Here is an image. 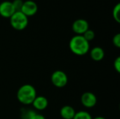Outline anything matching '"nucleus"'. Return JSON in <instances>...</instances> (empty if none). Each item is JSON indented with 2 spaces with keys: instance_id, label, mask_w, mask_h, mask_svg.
Masks as SVG:
<instances>
[{
  "instance_id": "f257e3e1",
  "label": "nucleus",
  "mask_w": 120,
  "mask_h": 119,
  "mask_svg": "<svg viewBox=\"0 0 120 119\" xmlns=\"http://www.w3.org/2000/svg\"><path fill=\"white\" fill-rule=\"evenodd\" d=\"M70 50L77 55H84L89 51V42L82 35H75L70 41Z\"/></svg>"
},
{
  "instance_id": "f03ea898",
  "label": "nucleus",
  "mask_w": 120,
  "mask_h": 119,
  "mask_svg": "<svg viewBox=\"0 0 120 119\" xmlns=\"http://www.w3.org/2000/svg\"><path fill=\"white\" fill-rule=\"evenodd\" d=\"M37 97V91L34 86L30 84L22 85L17 92L18 100L25 105H32L34 100Z\"/></svg>"
},
{
  "instance_id": "7ed1b4c3",
  "label": "nucleus",
  "mask_w": 120,
  "mask_h": 119,
  "mask_svg": "<svg viewBox=\"0 0 120 119\" xmlns=\"http://www.w3.org/2000/svg\"><path fill=\"white\" fill-rule=\"evenodd\" d=\"M10 24L15 30H23L28 24V18L21 11H17L10 18Z\"/></svg>"
},
{
  "instance_id": "20e7f679",
  "label": "nucleus",
  "mask_w": 120,
  "mask_h": 119,
  "mask_svg": "<svg viewBox=\"0 0 120 119\" xmlns=\"http://www.w3.org/2000/svg\"><path fill=\"white\" fill-rule=\"evenodd\" d=\"M51 82L57 88H63L65 87L68 81V76L66 74L60 70H57L54 72L51 77Z\"/></svg>"
},
{
  "instance_id": "39448f33",
  "label": "nucleus",
  "mask_w": 120,
  "mask_h": 119,
  "mask_svg": "<svg viewBox=\"0 0 120 119\" xmlns=\"http://www.w3.org/2000/svg\"><path fill=\"white\" fill-rule=\"evenodd\" d=\"M38 6L37 4L33 1H26L23 2L22 7L21 8V12L25 15L27 18L29 16H33L37 12Z\"/></svg>"
},
{
  "instance_id": "423d86ee",
  "label": "nucleus",
  "mask_w": 120,
  "mask_h": 119,
  "mask_svg": "<svg viewBox=\"0 0 120 119\" xmlns=\"http://www.w3.org/2000/svg\"><path fill=\"white\" fill-rule=\"evenodd\" d=\"M72 29L77 35H82L89 29V23L84 19H78L73 22Z\"/></svg>"
},
{
  "instance_id": "0eeeda50",
  "label": "nucleus",
  "mask_w": 120,
  "mask_h": 119,
  "mask_svg": "<svg viewBox=\"0 0 120 119\" xmlns=\"http://www.w3.org/2000/svg\"><path fill=\"white\" fill-rule=\"evenodd\" d=\"M81 102L85 107L92 108L97 103V97L94 93L91 92H86L81 96Z\"/></svg>"
},
{
  "instance_id": "6e6552de",
  "label": "nucleus",
  "mask_w": 120,
  "mask_h": 119,
  "mask_svg": "<svg viewBox=\"0 0 120 119\" xmlns=\"http://www.w3.org/2000/svg\"><path fill=\"white\" fill-rule=\"evenodd\" d=\"M15 12L12 2L11 1H3L0 4V15L6 18H10L13 13Z\"/></svg>"
},
{
  "instance_id": "1a4fd4ad",
  "label": "nucleus",
  "mask_w": 120,
  "mask_h": 119,
  "mask_svg": "<svg viewBox=\"0 0 120 119\" xmlns=\"http://www.w3.org/2000/svg\"><path fill=\"white\" fill-rule=\"evenodd\" d=\"M32 105L36 109L41 111L47 108L49 102L47 98L44 96H37Z\"/></svg>"
},
{
  "instance_id": "9d476101",
  "label": "nucleus",
  "mask_w": 120,
  "mask_h": 119,
  "mask_svg": "<svg viewBox=\"0 0 120 119\" xmlns=\"http://www.w3.org/2000/svg\"><path fill=\"white\" fill-rule=\"evenodd\" d=\"M60 114L63 119H73L76 112L72 107L70 105H65L61 108Z\"/></svg>"
},
{
  "instance_id": "9b49d317",
  "label": "nucleus",
  "mask_w": 120,
  "mask_h": 119,
  "mask_svg": "<svg viewBox=\"0 0 120 119\" xmlns=\"http://www.w3.org/2000/svg\"><path fill=\"white\" fill-rule=\"evenodd\" d=\"M90 56L94 61H101L105 57L104 50L98 46L94 47L90 51Z\"/></svg>"
},
{
  "instance_id": "f8f14e48",
  "label": "nucleus",
  "mask_w": 120,
  "mask_h": 119,
  "mask_svg": "<svg viewBox=\"0 0 120 119\" xmlns=\"http://www.w3.org/2000/svg\"><path fill=\"white\" fill-rule=\"evenodd\" d=\"M73 119H93L91 114L86 111H80L76 112Z\"/></svg>"
},
{
  "instance_id": "ddd939ff",
  "label": "nucleus",
  "mask_w": 120,
  "mask_h": 119,
  "mask_svg": "<svg viewBox=\"0 0 120 119\" xmlns=\"http://www.w3.org/2000/svg\"><path fill=\"white\" fill-rule=\"evenodd\" d=\"M120 4L118 3L113 8V11H112V16H113V18L115 19V20L120 23Z\"/></svg>"
},
{
  "instance_id": "4468645a",
  "label": "nucleus",
  "mask_w": 120,
  "mask_h": 119,
  "mask_svg": "<svg viewBox=\"0 0 120 119\" xmlns=\"http://www.w3.org/2000/svg\"><path fill=\"white\" fill-rule=\"evenodd\" d=\"M82 36H84V38L87 41H92L94 39V37H95V33H94V32L93 31V30H91V29H88L87 31H86L83 34H82Z\"/></svg>"
},
{
  "instance_id": "2eb2a0df",
  "label": "nucleus",
  "mask_w": 120,
  "mask_h": 119,
  "mask_svg": "<svg viewBox=\"0 0 120 119\" xmlns=\"http://www.w3.org/2000/svg\"><path fill=\"white\" fill-rule=\"evenodd\" d=\"M12 4L13 6V8H14L15 12L20 11L21 8L22 7V5H23V1L22 0H14L12 2Z\"/></svg>"
},
{
  "instance_id": "dca6fc26",
  "label": "nucleus",
  "mask_w": 120,
  "mask_h": 119,
  "mask_svg": "<svg viewBox=\"0 0 120 119\" xmlns=\"http://www.w3.org/2000/svg\"><path fill=\"white\" fill-rule=\"evenodd\" d=\"M35 113L33 110H25L22 113V119H31Z\"/></svg>"
},
{
  "instance_id": "f3484780",
  "label": "nucleus",
  "mask_w": 120,
  "mask_h": 119,
  "mask_svg": "<svg viewBox=\"0 0 120 119\" xmlns=\"http://www.w3.org/2000/svg\"><path fill=\"white\" fill-rule=\"evenodd\" d=\"M112 43L113 44L117 47L120 48V34H117L116 35L114 36L113 39H112Z\"/></svg>"
},
{
  "instance_id": "a211bd4d",
  "label": "nucleus",
  "mask_w": 120,
  "mask_h": 119,
  "mask_svg": "<svg viewBox=\"0 0 120 119\" xmlns=\"http://www.w3.org/2000/svg\"><path fill=\"white\" fill-rule=\"evenodd\" d=\"M114 67L115 69L117 71V72L120 73V58L117 57L115 61H114Z\"/></svg>"
},
{
  "instance_id": "6ab92c4d",
  "label": "nucleus",
  "mask_w": 120,
  "mask_h": 119,
  "mask_svg": "<svg viewBox=\"0 0 120 119\" xmlns=\"http://www.w3.org/2000/svg\"><path fill=\"white\" fill-rule=\"evenodd\" d=\"M31 119H45V117H44L43 115L35 113V114H34V116L31 118Z\"/></svg>"
},
{
  "instance_id": "aec40b11",
  "label": "nucleus",
  "mask_w": 120,
  "mask_h": 119,
  "mask_svg": "<svg viewBox=\"0 0 120 119\" xmlns=\"http://www.w3.org/2000/svg\"><path fill=\"white\" fill-rule=\"evenodd\" d=\"M106 119L105 118H104V117H103V116H97V117H96V118H94V119Z\"/></svg>"
}]
</instances>
